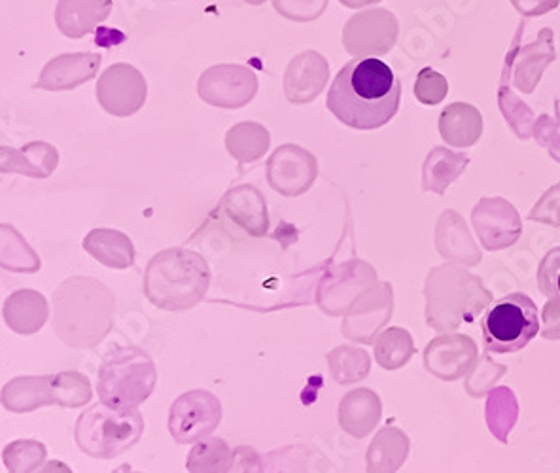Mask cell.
Listing matches in <instances>:
<instances>
[{
	"label": "cell",
	"mask_w": 560,
	"mask_h": 473,
	"mask_svg": "<svg viewBox=\"0 0 560 473\" xmlns=\"http://www.w3.org/2000/svg\"><path fill=\"white\" fill-rule=\"evenodd\" d=\"M233 460V449L222 438L201 439L186 459L188 473H224Z\"/></svg>",
	"instance_id": "cell-28"
},
{
	"label": "cell",
	"mask_w": 560,
	"mask_h": 473,
	"mask_svg": "<svg viewBox=\"0 0 560 473\" xmlns=\"http://www.w3.org/2000/svg\"><path fill=\"white\" fill-rule=\"evenodd\" d=\"M148 97L147 78L131 65L116 64L98 77L97 101L103 111L129 118L144 106Z\"/></svg>",
	"instance_id": "cell-10"
},
{
	"label": "cell",
	"mask_w": 560,
	"mask_h": 473,
	"mask_svg": "<svg viewBox=\"0 0 560 473\" xmlns=\"http://www.w3.org/2000/svg\"><path fill=\"white\" fill-rule=\"evenodd\" d=\"M329 65L318 51L307 49L295 56L284 72V95L292 105L313 103L328 84Z\"/></svg>",
	"instance_id": "cell-13"
},
{
	"label": "cell",
	"mask_w": 560,
	"mask_h": 473,
	"mask_svg": "<svg viewBox=\"0 0 560 473\" xmlns=\"http://www.w3.org/2000/svg\"><path fill=\"white\" fill-rule=\"evenodd\" d=\"M51 387H54L56 405H61V407H67V409L85 407V405L92 402V383H90V379L84 373L61 371V373L54 376Z\"/></svg>",
	"instance_id": "cell-31"
},
{
	"label": "cell",
	"mask_w": 560,
	"mask_h": 473,
	"mask_svg": "<svg viewBox=\"0 0 560 473\" xmlns=\"http://www.w3.org/2000/svg\"><path fill=\"white\" fill-rule=\"evenodd\" d=\"M381 417V405L370 390H357L345 396L339 405V423L343 430L349 431L354 438H364L373 426L377 425Z\"/></svg>",
	"instance_id": "cell-23"
},
{
	"label": "cell",
	"mask_w": 560,
	"mask_h": 473,
	"mask_svg": "<svg viewBox=\"0 0 560 473\" xmlns=\"http://www.w3.org/2000/svg\"><path fill=\"white\" fill-rule=\"evenodd\" d=\"M207 259L188 249H165L150 259L144 272V296L163 311H188L209 292Z\"/></svg>",
	"instance_id": "cell-3"
},
{
	"label": "cell",
	"mask_w": 560,
	"mask_h": 473,
	"mask_svg": "<svg viewBox=\"0 0 560 473\" xmlns=\"http://www.w3.org/2000/svg\"><path fill=\"white\" fill-rule=\"evenodd\" d=\"M269 186L282 197H300L311 189L318 176V163L313 153L298 145H282L267 160Z\"/></svg>",
	"instance_id": "cell-12"
},
{
	"label": "cell",
	"mask_w": 560,
	"mask_h": 473,
	"mask_svg": "<svg viewBox=\"0 0 560 473\" xmlns=\"http://www.w3.org/2000/svg\"><path fill=\"white\" fill-rule=\"evenodd\" d=\"M331 376L336 377L339 383H352L368 373V356L362 350L354 348L339 347L328 355Z\"/></svg>",
	"instance_id": "cell-32"
},
{
	"label": "cell",
	"mask_w": 560,
	"mask_h": 473,
	"mask_svg": "<svg viewBox=\"0 0 560 473\" xmlns=\"http://www.w3.org/2000/svg\"><path fill=\"white\" fill-rule=\"evenodd\" d=\"M264 460L266 473H323V457L307 446L280 447Z\"/></svg>",
	"instance_id": "cell-26"
},
{
	"label": "cell",
	"mask_w": 560,
	"mask_h": 473,
	"mask_svg": "<svg viewBox=\"0 0 560 473\" xmlns=\"http://www.w3.org/2000/svg\"><path fill=\"white\" fill-rule=\"evenodd\" d=\"M523 28H525V23L518 25L512 49H510V54L505 57L504 67L510 69L513 85L521 93L533 95L547 67L553 64L555 56H557L553 43L555 35L551 28H541L538 38L534 43L521 46L518 43L523 38Z\"/></svg>",
	"instance_id": "cell-11"
},
{
	"label": "cell",
	"mask_w": 560,
	"mask_h": 473,
	"mask_svg": "<svg viewBox=\"0 0 560 473\" xmlns=\"http://www.w3.org/2000/svg\"><path fill=\"white\" fill-rule=\"evenodd\" d=\"M113 473H139L133 472V468L129 466V464H121V466L116 468Z\"/></svg>",
	"instance_id": "cell-42"
},
{
	"label": "cell",
	"mask_w": 560,
	"mask_h": 473,
	"mask_svg": "<svg viewBox=\"0 0 560 473\" xmlns=\"http://www.w3.org/2000/svg\"><path fill=\"white\" fill-rule=\"evenodd\" d=\"M271 147V135L258 122H241L225 132V150L238 168L261 160Z\"/></svg>",
	"instance_id": "cell-22"
},
{
	"label": "cell",
	"mask_w": 560,
	"mask_h": 473,
	"mask_svg": "<svg viewBox=\"0 0 560 473\" xmlns=\"http://www.w3.org/2000/svg\"><path fill=\"white\" fill-rule=\"evenodd\" d=\"M256 72L245 65H214L205 70L197 91L205 103L224 111H237L258 95Z\"/></svg>",
	"instance_id": "cell-8"
},
{
	"label": "cell",
	"mask_w": 560,
	"mask_h": 473,
	"mask_svg": "<svg viewBox=\"0 0 560 473\" xmlns=\"http://www.w3.org/2000/svg\"><path fill=\"white\" fill-rule=\"evenodd\" d=\"M448 93L447 78L434 69H422L415 82V97L427 106L440 105Z\"/></svg>",
	"instance_id": "cell-34"
},
{
	"label": "cell",
	"mask_w": 560,
	"mask_h": 473,
	"mask_svg": "<svg viewBox=\"0 0 560 473\" xmlns=\"http://www.w3.org/2000/svg\"><path fill=\"white\" fill-rule=\"evenodd\" d=\"M407 438L399 430L386 428L381 431L368 454L370 473H394L406 460Z\"/></svg>",
	"instance_id": "cell-27"
},
{
	"label": "cell",
	"mask_w": 560,
	"mask_h": 473,
	"mask_svg": "<svg viewBox=\"0 0 560 473\" xmlns=\"http://www.w3.org/2000/svg\"><path fill=\"white\" fill-rule=\"evenodd\" d=\"M481 330L489 353L508 355L523 350L538 334V307L526 293H510L485 313Z\"/></svg>",
	"instance_id": "cell-6"
},
{
	"label": "cell",
	"mask_w": 560,
	"mask_h": 473,
	"mask_svg": "<svg viewBox=\"0 0 560 473\" xmlns=\"http://www.w3.org/2000/svg\"><path fill=\"white\" fill-rule=\"evenodd\" d=\"M440 132L443 140L453 147H471L483 132V116L474 105L451 103L440 116Z\"/></svg>",
	"instance_id": "cell-21"
},
{
	"label": "cell",
	"mask_w": 560,
	"mask_h": 473,
	"mask_svg": "<svg viewBox=\"0 0 560 473\" xmlns=\"http://www.w3.org/2000/svg\"><path fill=\"white\" fill-rule=\"evenodd\" d=\"M512 4L525 18H539L559 7L560 0H512Z\"/></svg>",
	"instance_id": "cell-39"
},
{
	"label": "cell",
	"mask_w": 560,
	"mask_h": 473,
	"mask_svg": "<svg viewBox=\"0 0 560 473\" xmlns=\"http://www.w3.org/2000/svg\"><path fill=\"white\" fill-rule=\"evenodd\" d=\"M0 265L4 272L33 275L40 272L43 262L14 226L2 223L0 226Z\"/></svg>",
	"instance_id": "cell-24"
},
{
	"label": "cell",
	"mask_w": 560,
	"mask_h": 473,
	"mask_svg": "<svg viewBox=\"0 0 560 473\" xmlns=\"http://www.w3.org/2000/svg\"><path fill=\"white\" fill-rule=\"evenodd\" d=\"M220 207L232 220L233 226L245 231L246 235L259 239L266 236L271 228L266 197L253 184H238L228 189L220 201Z\"/></svg>",
	"instance_id": "cell-14"
},
{
	"label": "cell",
	"mask_w": 560,
	"mask_h": 473,
	"mask_svg": "<svg viewBox=\"0 0 560 473\" xmlns=\"http://www.w3.org/2000/svg\"><path fill=\"white\" fill-rule=\"evenodd\" d=\"M51 381L54 376L10 379L0 392L2 407L10 413H33V411L56 405Z\"/></svg>",
	"instance_id": "cell-19"
},
{
	"label": "cell",
	"mask_w": 560,
	"mask_h": 473,
	"mask_svg": "<svg viewBox=\"0 0 560 473\" xmlns=\"http://www.w3.org/2000/svg\"><path fill=\"white\" fill-rule=\"evenodd\" d=\"M222 402L209 390H189L168 411V431L180 446L199 443L222 423Z\"/></svg>",
	"instance_id": "cell-7"
},
{
	"label": "cell",
	"mask_w": 560,
	"mask_h": 473,
	"mask_svg": "<svg viewBox=\"0 0 560 473\" xmlns=\"http://www.w3.org/2000/svg\"><path fill=\"white\" fill-rule=\"evenodd\" d=\"M413 355V343L404 330H388L377 343V360L383 368L396 369Z\"/></svg>",
	"instance_id": "cell-33"
},
{
	"label": "cell",
	"mask_w": 560,
	"mask_h": 473,
	"mask_svg": "<svg viewBox=\"0 0 560 473\" xmlns=\"http://www.w3.org/2000/svg\"><path fill=\"white\" fill-rule=\"evenodd\" d=\"M224 473H266V460L254 447H235L232 464Z\"/></svg>",
	"instance_id": "cell-38"
},
{
	"label": "cell",
	"mask_w": 560,
	"mask_h": 473,
	"mask_svg": "<svg viewBox=\"0 0 560 473\" xmlns=\"http://www.w3.org/2000/svg\"><path fill=\"white\" fill-rule=\"evenodd\" d=\"M35 473H72V470L61 460H49L43 468H38Z\"/></svg>",
	"instance_id": "cell-40"
},
{
	"label": "cell",
	"mask_w": 560,
	"mask_h": 473,
	"mask_svg": "<svg viewBox=\"0 0 560 473\" xmlns=\"http://www.w3.org/2000/svg\"><path fill=\"white\" fill-rule=\"evenodd\" d=\"M84 251L110 269H129L135 264V246L131 239L118 230L95 228L85 235Z\"/></svg>",
	"instance_id": "cell-20"
},
{
	"label": "cell",
	"mask_w": 560,
	"mask_h": 473,
	"mask_svg": "<svg viewBox=\"0 0 560 473\" xmlns=\"http://www.w3.org/2000/svg\"><path fill=\"white\" fill-rule=\"evenodd\" d=\"M59 163V152L48 142H28L22 148H0V171L25 174L28 178H48Z\"/></svg>",
	"instance_id": "cell-18"
},
{
	"label": "cell",
	"mask_w": 560,
	"mask_h": 473,
	"mask_svg": "<svg viewBox=\"0 0 560 473\" xmlns=\"http://www.w3.org/2000/svg\"><path fill=\"white\" fill-rule=\"evenodd\" d=\"M339 2L347 8H364L370 7V4H377L381 0H339Z\"/></svg>",
	"instance_id": "cell-41"
},
{
	"label": "cell",
	"mask_w": 560,
	"mask_h": 473,
	"mask_svg": "<svg viewBox=\"0 0 560 473\" xmlns=\"http://www.w3.org/2000/svg\"><path fill=\"white\" fill-rule=\"evenodd\" d=\"M399 23L385 8H373L352 15L345 23L343 46L352 57L385 56L396 46Z\"/></svg>",
	"instance_id": "cell-9"
},
{
	"label": "cell",
	"mask_w": 560,
	"mask_h": 473,
	"mask_svg": "<svg viewBox=\"0 0 560 473\" xmlns=\"http://www.w3.org/2000/svg\"><path fill=\"white\" fill-rule=\"evenodd\" d=\"M468 165V158L464 153H455L447 148H434L422 169V188L428 192L443 194L451 182L463 173Z\"/></svg>",
	"instance_id": "cell-25"
},
{
	"label": "cell",
	"mask_w": 560,
	"mask_h": 473,
	"mask_svg": "<svg viewBox=\"0 0 560 473\" xmlns=\"http://www.w3.org/2000/svg\"><path fill=\"white\" fill-rule=\"evenodd\" d=\"M51 327L74 350L95 348L113 332L116 296L93 277H70L54 292Z\"/></svg>",
	"instance_id": "cell-2"
},
{
	"label": "cell",
	"mask_w": 560,
	"mask_h": 473,
	"mask_svg": "<svg viewBox=\"0 0 560 473\" xmlns=\"http://www.w3.org/2000/svg\"><path fill=\"white\" fill-rule=\"evenodd\" d=\"M48 449L36 439H15L2 449L8 473H35L46 464Z\"/></svg>",
	"instance_id": "cell-30"
},
{
	"label": "cell",
	"mask_w": 560,
	"mask_h": 473,
	"mask_svg": "<svg viewBox=\"0 0 560 473\" xmlns=\"http://www.w3.org/2000/svg\"><path fill=\"white\" fill-rule=\"evenodd\" d=\"M401 84L394 70L375 57L349 61L337 72L326 106L345 126L370 131L398 114Z\"/></svg>",
	"instance_id": "cell-1"
},
{
	"label": "cell",
	"mask_w": 560,
	"mask_h": 473,
	"mask_svg": "<svg viewBox=\"0 0 560 473\" xmlns=\"http://www.w3.org/2000/svg\"><path fill=\"white\" fill-rule=\"evenodd\" d=\"M113 12V0H59L56 23L67 38H84Z\"/></svg>",
	"instance_id": "cell-16"
},
{
	"label": "cell",
	"mask_w": 560,
	"mask_h": 473,
	"mask_svg": "<svg viewBox=\"0 0 560 473\" xmlns=\"http://www.w3.org/2000/svg\"><path fill=\"white\" fill-rule=\"evenodd\" d=\"M2 319L14 334L33 335L43 330L49 319L46 296L36 290H18L10 293L2 305Z\"/></svg>",
	"instance_id": "cell-17"
},
{
	"label": "cell",
	"mask_w": 560,
	"mask_h": 473,
	"mask_svg": "<svg viewBox=\"0 0 560 473\" xmlns=\"http://www.w3.org/2000/svg\"><path fill=\"white\" fill-rule=\"evenodd\" d=\"M534 139L547 148L555 160L560 161V122L551 116H539L534 124Z\"/></svg>",
	"instance_id": "cell-37"
},
{
	"label": "cell",
	"mask_w": 560,
	"mask_h": 473,
	"mask_svg": "<svg viewBox=\"0 0 560 473\" xmlns=\"http://www.w3.org/2000/svg\"><path fill=\"white\" fill-rule=\"evenodd\" d=\"M539 292L560 301V246L547 252L538 269Z\"/></svg>",
	"instance_id": "cell-36"
},
{
	"label": "cell",
	"mask_w": 560,
	"mask_h": 473,
	"mask_svg": "<svg viewBox=\"0 0 560 473\" xmlns=\"http://www.w3.org/2000/svg\"><path fill=\"white\" fill-rule=\"evenodd\" d=\"M158 369L147 350L135 345H110L97 373V394L103 404L131 409L152 396Z\"/></svg>",
	"instance_id": "cell-4"
},
{
	"label": "cell",
	"mask_w": 560,
	"mask_h": 473,
	"mask_svg": "<svg viewBox=\"0 0 560 473\" xmlns=\"http://www.w3.org/2000/svg\"><path fill=\"white\" fill-rule=\"evenodd\" d=\"M142 434L144 418L137 407L118 409L103 402L85 409L74 426L78 449L101 460H113L131 451Z\"/></svg>",
	"instance_id": "cell-5"
},
{
	"label": "cell",
	"mask_w": 560,
	"mask_h": 473,
	"mask_svg": "<svg viewBox=\"0 0 560 473\" xmlns=\"http://www.w3.org/2000/svg\"><path fill=\"white\" fill-rule=\"evenodd\" d=\"M103 64L101 54H65L57 56L44 67L35 90L70 91L78 85L92 82Z\"/></svg>",
	"instance_id": "cell-15"
},
{
	"label": "cell",
	"mask_w": 560,
	"mask_h": 473,
	"mask_svg": "<svg viewBox=\"0 0 560 473\" xmlns=\"http://www.w3.org/2000/svg\"><path fill=\"white\" fill-rule=\"evenodd\" d=\"M246 4H253V7H259V4H264L266 0H245Z\"/></svg>",
	"instance_id": "cell-43"
},
{
	"label": "cell",
	"mask_w": 560,
	"mask_h": 473,
	"mask_svg": "<svg viewBox=\"0 0 560 473\" xmlns=\"http://www.w3.org/2000/svg\"><path fill=\"white\" fill-rule=\"evenodd\" d=\"M273 7L282 18L292 22H315L328 8V0H273Z\"/></svg>",
	"instance_id": "cell-35"
},
{
	"label": "cell",
	"mask_w": 560,
	"mask_h": 473,
	"mask_svg": "<svg viewBox=\"0 0 560 473\" xmlns=\"http://www.w3.org/2000/svg\"><path fill=\"white\" fill-rule=\"evenodd\" d=\"M510 80H512L510 69L504 67L502 80H500V90H498V106H500V112L504 114V118L508 119V124L512 126L518 139H530L534 131L533 126L536 124L534 112L513 93L512 88H510Z\"/></svg>",
	"instance_id": "cell-29"
}]
</instances>
